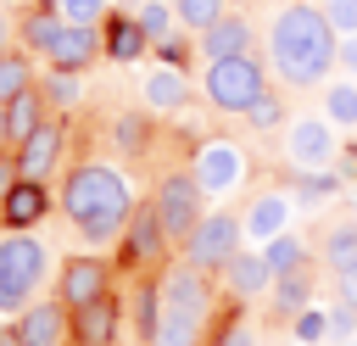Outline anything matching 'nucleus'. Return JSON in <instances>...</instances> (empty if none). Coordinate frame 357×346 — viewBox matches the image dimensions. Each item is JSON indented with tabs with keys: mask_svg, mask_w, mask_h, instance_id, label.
<instances>
[{
	"mask_svg": "<svg viewBox=\"0 0 357 346\" xmlns=\"http://www.w3.org/2000/svg\"><path fill=\"white\" fill-rule=\"evenodd\" d=\"M61 145H67L61 117H45V128H39V134H28V140L17 145V167H22V179L45 184V179L56 173V162H61Z\"/></svg>",
	"mask_w": 357,
	"mask_h": 346,
	"instance_id": "2eb2a0df",
	"label": "nucleus"
},
{
	"mask_svg": "<svg viewBox=\"0 0 357 346\" xmlns=\"http://www.w3.org/2000/svg\"><path fill=\"white\" fill-rule=\"evenodd\" d=\"M218 279H223V290H229L234 301H257V296H268V290H273V268H268V257H262L257 246H245V251H240Z\"/></svg>",
	"mask_w": 357,
	"mask_h": 346,
	"instance_id": "f3484780",
	"label": "nucleus"
},
{
	"mask_svg": "<svg viewBox=\"0 0 357 346\" xmlns=\"http://www.w3.org/2000/svg\"><path fill=\"white\" fill-rule=\"evenodd\" d=\"M11 340L17 346H73V313L61 301H33L28 313H17Z\"/></svg>",
	"mask_w": 357,
	"mask_h": 346,
	"instance_id": "ddd939ff",
	"label": "nucleus"
},
{
	"mask_svg": "<svg viewBox=\"0 0 357 346\" xmlns=\"http://www.w3.org/2000/svg\"><path fill=\"white\" fill-rule=\"evenodd\" d=\"M268 61L290 89H324L329 73L340 67V33L324 22V11L312 0H290L268 17Z\"/></svg>",
	"mask_w": 357,
	"mask_h": 346,
	"instance_id": "f257e3e1",
	"label": "nucleus"
},
{
	"mask_svg": "<svg viewBox=\"0 0 357 346\" xmlns=\"http://www.w3.org/2000/svg\"><path fill=\"white\" fill-rule=\"evenodd\" d=\"M346 346H357V340H346Z\"/></svg>",
	"mask_w": 357,
	"mask_h": 346,
	"instance_id": "a18cd8bd",
	"label": "nucleus"
},
{
	"mask_svg": "<svg viewBox=\"0 0 357 346\" xmlns=\"http://www.w3.org/2000/svg\"><path fill=\"white\" fill-rule=\"evenodd\" d=\"M312 290H318V279H312V262H307V268H296V273L273 279V290H268V296H273V313L296 324V318L312 307Z\"/></svg>",
	"mask_w": 357,
	"mask_h": 346,
	"instance_id": "aec40b11",
	"label": "nucleus"
},
{
	"mask_svg": "<svg viewBox=\"0 0 357 346\" xmlns=\"http://www.w3.org/2000/svg\"><path fill=\"white\" fill-rule=\"evenodd\" d=\"M296 195L301 201H324V195H335V179L329 173H301L296 179Z\"/></svg>",
	"mask_w": 357,
	"mask_h": 346,
	"instance_id": "f704fd0d",
	"label": "nucleus"
},
{
	"mask_svg": "<svg viewBox=\"0 0 357 346\" xmlns=\"http://www.w3.org/2000/svg\"><path fill=\"white\" fill-rule=\"evenodd\" d=\"M262 89H268V78H262V61H257V56L206 61V73H201V95H206V106L223 112V117H245V112L262 100Z\"/></svg>",
	"mask_w": 357,
	"mask_h": 346,
	"instance_id": "39448f33",
	"label": "nucleus"
},
{
	"mask_svg": "<svg viewBox=\"0 0 357 346\" xmlns=\"http://www.w3.org/2000/svg\"><path fill=\"white\" fill-rule=\"evenodd\" d=\"M184 89H190V84H184V67L162 61V67L145 78V106H151V112H178V106H184Z\"/></svg>",
	"mask_w": 357,
	"mask_h": 346,
	"instance_id": "5701e85b",
	"label": "nucleus"
},
{
	"mask_svg": "<svg viewBox=\"0 0 357 346\" xmlns=\"http://www.w3.org/2000/svg\"><path fill=\"white\" fill-rule=\"evenodd\" d=\"M173 11H178V22H184V28L206 33V28L223 17V0H173Z\"/></svg>",
	"mask_w": 357,
	"mask_h": 346,
	"instance_id": "c756f323",
	"label": "nucleus"
},
{
	"mask_svg": "<svg viewBox=\"0 0 357 346\" xmlns=\"http://www.w3.org/2000/svg\"><path fill=\"white\" fill-rule=\"evenodd\" d=\"M329 335V313H318V307H307L301 318H296V340H307V346H318Z\"/></svg>",
	"mask_w": 357,
	"mask_h": 346,
	"instance_id": "473e14b6",
	"label": "nucleus"
},
{
	"mask_svg": "<svg viewBox=\"0 0 357 346\" xmlns=\"http://www.w3.org/2000/svg\"><path fill=\"white\" fill-rule=\"evenodd\" d=\"M318 262H324L329 273L357 268V223H351V218H340V223L324 229V240H318Z\"/></svg>",
	"mask_w": 357,
	"mask_h": 346,
	"instance_id": "4be33fe9",
	"label": "nucleus"
},
{
	"mask_svg": "<svg viewBox=\"0 0 357 346\" xmlns=\"http://www.w3.org/2000/svg\"><path fill=\"white\" fill-rule=\"evenodd\" d=\"M318 11H324V22L340 33V39H351L357 33V0H312Z\"/></svg>",
	"mask_w": 357,
	"mask_h": 346,
	"instance_id": "7c9ffc66",
	"label": "nucleus"
},
{
	"mask_svg": "<svg viewBox=\"0 0 357 346\" xmlns=\"http://www.w3.org/2000/svg\"><path fill=\"white\" fill-rule=\"evenodd\" d=\"M324 117L335 128H357V78H329L324 84Z\"/></svg>",
	"mask_w": 357,
	"mask_h": 346,
	"instance_id": "393cba45",
	"label": "nucleus"
},
{
	"mask_svg": "<svg viewBox=\"0 0 357 346\" xmlns=\"http://www.w3.org/2000/svg\"><path fill=\"white\" fill-rule=\"evenodd\" d=\"M290 212H296V190H257L251 201H245V212H240V223H245V246H268V240H279V234H290Z\"/></svg>",
	"mask_w": 357,
	"mask_h": 346,
	"instance_id": "9d476101",
	"label": "nucleus"
},
{
	"mask_svg": "<svg viewBox=\"0 0 357 346\" xmlns=\"http://www.w3.org/2000/svg\"><path fill=\"white\" fill-rule=\"evenodd\" d=\"M167 6H173V0H167Z\"/></svg>",
	"mask_w": 357,
	"mask_h": 346,
	"instance_id": "49530a36",
	"label": "nucleus"
},
{
	"mask_svg": "<svg viewBox=\"0 0 357 346\" xmlns=\"http://www.w3.org/2000/svg\"><path fill=\"white\" fill-rule=\"evenodd\" d=\"M100 33H95V22H67L61 28V39L45 50V61H50V73H78V67H89L95 56H100Z\"/></svg>",
	"mask_w": 357,
	"mask_h": 346,
	"instance_id": "dca6fc26",
	"label": "nucleus"
},
{
	"mask_svg": "<svg viewBox=\"0 0 357 346\" xmlns=\"http://www.w3.org/2000/svg\"><path fill=\"white\" fill-rule=\"evenodd\" d=\"M240 251H245V223H240V212L218 206V212H206V223L190 234L184 262H190V268H201V273H223Z\"/></svg>",
	"mask_w": 357,
	"mask_h": 346,
	"instance_id": "0eeeda50",
	"label": "nucleus"
},
{
	"mask_svg": "<svg viewBox=\"0 0 357 346\" xmlns=\"http://www.w3.org/2000/svg\"><path fill=\"white\" fill-rule=\"evenodd\" d=\"M17 179H22V167H17V151H0V206H6V195L17 190Z\"/></svg>",
	"mask_w": 357,
	"mask_h": 346,
	"instance_id": "c9c22d12",
	"label": "nucleus"
},
{
	"mask_svg": "<svg viewBox=\"0 0 357 346\" xmlns=\"http://www.w3.org/2000/svg\"><path fill=\"white\" fill-rule=\"evenodd\" d=\"M257 22L245 11H223L206 33H201V56L206 61H234V56H257Z\"/></svg>",
	"mask_w": 357,
	"mask_h": 346,
	"instance_id": "4468645a",
	"label": "nucleus"
},
{
	"mask_svg": "<svg viewBox=\"0 0 357 346\" xmlns=\"http://www.w3.org/2000/svg\"><path fill=\"white\" fill-rule=\"evenodd\" d=\"M45 268H50L45 240L6 229V234H0V313H11V318H17V313H28V307L39 301Z\"/></svg>",
	"mask_w": 357,
	"mask_h": 346,
	"instance_id": "20e7f679",
	"label": "nucleus"
},
{
	"mask_svg": "<svg viewBox=\"0 0 357 346\" xmlns=\"http://www.w3.org/2000/svg\"><path fill=\"white\" fill-rule=\"evenodd\" d=\"M279 156L296 173H324L335 162V123L329 117H312V112H296L279 128Z\"/></svg>",
	"mask_w": 357,
	"mask_h": 346,
	"instance_id": "6e6552de",
	"label": "nucleus"
},
{
	"mask_svg": "<svg viewBox=\"0 0 357 346\" xmlns=\"http://www.w3.org/2000/svg\"><path fill=\"white\" fill-rule=\"evenodd\" d=\"M50 6H56L67 22H95V17L106 11V0H50Z\"/></svg>",
	"mask_w": 357,
	"mask_h": 346,
	"instance_id": "72a5a7b5",
	"label": "nucleus"
},
{
	"mask_svg": "<svg viewBox=\"0 0 357 346\" xmlns=\"http://www.w3.org/2000/svg\"><path fill=\"white\" fill-rule=\"evenodd\" d=\"M167 251H173V240H167V229H162L156 206H151V201H139V206H134V218H128V229H123V257H128V268H156Z\"/></svg>",
	"mask_w": 357,
	"mask_h": 346,
	"instance_id": "f8f14e48",
	"label": "nucleus"
},
{
	"mask_svg": "<svg viewBox=\"0 0 357 346\" xmlns=\"http://www.w3.org/2000/svg\"><path fill=\"white\" fill-rule=\"evenodd\" d=\"M245 117H251V123H257V128H284V123H290V117H284V106H279V95H273V89H262V100H257V106H251V112H245Z\"/></svg>",
	"mask_w": 357,
	"mask_h": 346,
	"instance_id": "2f4dec72",
	"label": "nucleus"
},
{
	"mask_svg": "<svg viewBox=\"0 0 357 346\" xmlns=\"http://www.w3.org/2000/svg\"><path fill=\"white\" fill-rule=\"evenodd\" d=\"M340 67H346V73H357V33H351V39H340Z\"/></svg>",
	"mask_w": 357,
	"mask_h": 346,
	"instance_id": "ea45409f",
	"label": "nucleus"
},
{
	"mask_svg": "<svg viewBox=\"0 0 357 346\" xmlns=\"http://www.w3.org/2000/svg\"><path fill=\"white\" fill-rule=\"evenodd\" d=\"M11 45H17V22H11V17H0V61L11 56Z\"/></svg>",
	"mask_w": 357,
	"mask_h": 346,
	"instance_id": "58836bf2",
	"label": "nucleus"
},
{
	"mask_svg": "<svg viewBox=\"0 0 357 346\" xmlns=\"http://www.w3.org/2000/svg\"><path fill=\"white\" fill-rule=\"evenodd\" d=\"M117 324H123V307L112 296H100V301H89V307L73 313V346H112Z\"/></svg>",
	"mask_w": 357,
	"mask_h": 346,
	"instance_id": "a211bd4d",
	"label": "nucleus"
},
{
	"mask_svg": "<svg viewBox=\"0 0 357 346\" xmlns=\"http://www.w3.org/2000/svg\"><path fill=\"white\" fill-rule=\"evenodd\" d=\"M28 89H39V84H33V61H28L22 50H11V56L0 61V106H11V100L28 95Z\"/></svg>",
	"mask_w": 357,
	"mask_h": 346,
	"instance_id": "bb28decb",
	"label": "nucleus"
},
{
	"mask_svg": "<svg viewBox=\"0 0 357 346\" xmlns=\"http://www.w3.org/2000/svg\"><path fill=\"white\" fill-rule=\"evenodd\" d=\"M335 301L357 313V268H346V273H335Z\"/></svg>",
	"mask_w": 357,
	"mask_h": 346,
	"instance_id": "e433bc0d",
	"label": "nucleus"
},
{
	"mask_svg": "<svg viewBox=\"0 0 357 346\" xmlns=\"http://www.w3.org/2000/svg\"><path fill=\"white\" fill-rule=\"evenodd\" d=\"M45 212H50V190H45V184H33V179H17V190H11V195H6V206H0V223H6V229H17V234H28Z\"/></svg>",
	"mask_w": 357,
	"mask_h": 346,
	"instance_id": "6ab92c4d",
	"label": "nucleus"
},
{
	"mask_svg": "<svg viewBox=\"0 0 357 346\" xmlns=\"http://www.w3.org/2000/svg\"><path fill=\"white\" fill-rule=\"evenodd\" d=\"M262 257H268V268H273V279H284V273H296V268H307V246H301L296 234H279V240H268V246H262Z\"/></svg>",
	"mask_w": 357,
	"mask_h": 346,
	"instance_id": "cd10ccee",
	"label": "nucleus"
},
{
	"mask_svg": "<svg viewBox=\"0 0 357 346\" xmlns=\"http://www.w3.org/2000/svg\"><path fill=\"white\" fill-rule=\"evenodd\" d=\"M0 151H11V117H6V106H0Z\"/></svg>",
	"mask_w": 357,
	"mask_h": 346,
	"instance_id": "79ce46f5",
	"label": "nucleus"
},
{
	"mask_svg": "<svg viewBox=\"0 0 357 346\" xmlns=\"http://www.w3.org/2000/svg\"><path fill=\"white\" fill-rule=\"evenodd\" d=\"M61 28H67V17H61L56 6H28V17L17 22V39H22L33 56H45V50L61 39Z\"/></svg>",
	"mask_w": 357,
	"mask_h": 346,
	"instance_id": "412c9836",
	"label": "nucleus"
},
{
	"mask_svg": "<svg viewBox=\"0 0 357 346\" xmlns=\"http://www.w3.org/2000/svg\"><path fill=\"white\" fill-rule=\"evenodd\" d=\"M173 17H178V11H173L167 0H145L134 22L145 28V39H151V45H167V33H173Z\"/></svg>",
	"mask_w": 357,
	"mask_h": 346,
	"instance_id": "c85d7f7f",
	"label": "nucleus"
},
{
	"mask_svg": "<svg viewBox=\"0 0 357 346\" xmlns=\"http://www.w3.org/2000/svg\"><path fill=\"white\" fill-rule=\"evenodd\" d=\"M6 117H11V151L28 140V134H39L45 128V117H56L50 106H45V95L39 89H28V95H17L11 106H6Z\"/></svg>",
	"mask_w": 357,
	"mask_h": 346,
	"instance_id": "b1692460",
	"label": "nucleus"
},
{
	"mask_svg": "<svg viewBox=\"0 0 357 346\" xmlns=\"http://www.w3.org/2000/svg\"><path fill=\"white\" fill-rule=\"evenodd\" d=\"M28 6H39V0H28Z\"/></svg>",
	"mask_w": 357,
	"mask_h": 346,
	"instance_id": "c03bdc74",
	"label": "nucleus"
},
{
	"mask_svg": "<svg viewBox=\"0 0 357 346\" xmlns=\"http://www.w3.org/2000/svg\"><path fill=\"white\" fill-rule=\"evenodd\" d=\"M218 346H251V329H245V324H234V329H229Z\"/></svg>",
	"mask_w": 357,
	"mask_h": 346,
	"instance_id": "a19ab883",
	"label": "nucleus"
},
{
	"mask_svg": "<svg viewBox=\"0 0 357 346\" xmlns=\"http://www.w3.org/2000/svg\"><path fill=\"white\" fill-rule=\"evenodd\" d=\"M106 285H112V268H106V257L84 251V257H67V262H61V285H56V301H61L67 313H78V307H89V301L112 296Z\"/></svg>",
	"mask_w": 357,
	"mask_h": 346,
	"instance_id": "9b49d317",
	"label": "nucleus"
},
{
	"mask_svg": "<svg viewBox=\"0 0 357 346\" xmlns=\"http://www.w3.org/2000/svg\"><path fill=\"white\" fill-rule=\"evenodd\" d=\"M151 206H156V218H162V229H167L173 246H190V234L206 223V190H201V179L190 167H167L156 179Z\"/></svg>",
	"mask_w": 357,
	"mask_h": 346,
	"instance_id": "423d86ee",
	"label": "nucleus"
},
{
	"mask_svg": "<svg viewBox=\"0 0 357 346\" xmlns=\"http://www.w3.org/2000/svg\"><path fill=\"white\" fill-rule=\"evenodd\" d=\"M257 6H290V0H257Z\"/></svg>",
	"mask_w": 357,
	"mask_h": 346,
	"instance_id": "37998d69",
	"label": "nucleus"
},
{
	"mask_svg": "<svg viewBox=\"0 0 357 346\" xmlns=\"http://www.w3.org/2000/svg\"><path fill=\"white\" fill-rule=\"evenodd\" d=\"M190 173L201 179V190L206 195H229V190H240V179H245V151L234 145V140H206L201 151H195V162H190Z\"/></svg>",
	"mask_w": 357,
	"mask_h": 346,
	"instance_id": "1a4fd4ad",
	"label": "nucleus"
},
{
	"mask_svg": "<svg viewBox=\"0 0 357 346\" xmlns=\"http://www.w3.org/2000/svg\"><path fill=\"white\" fill-rule=\"evenodd\" d=\"M61 212L73 223V234L89 251H106L112 240H123L134 206H128V179L112 162H73L67 184H61Z\"/></svg>",
	"mask_w": 357,
	"mask_h": 346,
	"instance_id": "f03ea898",
	"label": "nucleus"
},
{
	"mask_svg": "<svg viewBox=\"0 0 357 346\" xmlns=\"http://www.w3.org/2000/svg\"><path fill=\"white\" fill-rule=\"evenodd\" d=\"M145 45H151V39H145V28H139L134 17H112V28H106V56H112V61H134Z\"/></svg>",
	"mask_w": 357,
	"mask_h": 346,
	"instance_id": "a878e982",
	"label": "nucleus"
},
{
	"mask_svg": "<svg viewBox=\"0 0 357 346\" xmlns=\"http://www.w3.org/2000/svg\"><path fill=\"white\" fill-rule=\"evenodd\" d=\"M212 285L201 268L173 262L156 279V340L151 346H206L212 335Z\"/></svg>",
	"mask_w": 357,
	"mask_h": 346,
	"instance_id": "7ed1b4c3",
	"label": "nucleus"
},
{
	"mask_svg": "<svg viewBox=\"0 0 357 346\" xmlns=\"http://www.w3.org/2000/svg\"><path fill=\"white\" fill-rule=\"evenodd\" d=\"M45 89H50V106H73V73H56Z\"/></svg>",
	"mask_w": 357,
	"mask_h": 346,
	"instance_id": "4c0bfd02",
	"label": "nucleus"
}]
</instances>
